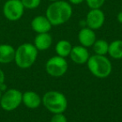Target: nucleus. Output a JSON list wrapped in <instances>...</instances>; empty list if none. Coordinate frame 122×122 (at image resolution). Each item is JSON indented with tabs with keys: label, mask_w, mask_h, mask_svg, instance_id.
<instances>
[{
	"label": "nucleus",
	"mask_w": 122,
	"mask_h": 122,
	"mask_svg": "<svg viewBox=\"0 0 122 122\" xmlns=\"http://www.w3.org/2000/svg\"><path fill=\"white\" fill-rule=\"evenodd\" d=\"M73 15V8L68 1L59 0L51 4L46 9L45 16L53 26H59L67 23Z\"/></svg>",
	"instance_id": "nucleus-1"
},
{
	"label": "nucleus",
	"mask_w": 122,
	"mask_h": 122,
	"mask_svg": "<svg viewBox=\"0 0 122 122\" xmlns=\"http://www.w3.org/2000/svg\"><path fill=\"white\" fill-rule=\"evenodd\" d=\"M39 50L34 44L24 43L15 49L14 62L19 68L25 70L30 68L36 62Z\"/></svg>",
	"instance_id": "nucleus-2"
},
{
	"label": "nucleus",
	"mask_w": 122,
	"mask_h": 122,
	"mask_svg": "<svg viewBox=\"0 0 122 122\" xmlns=\"http://www.w3.org/2000/svg\"><path fill=\"white\" fill-rule=\"evenodd\" d=\"M42 104L53 115L60 114L67 110L68 100L63 93L56 90H49L43 95Z\"/></svg>",
	"instance_id": "nucleus-3"
},
{
	"label": "nucleus",
	"mask_w": 122,
	"mask_h": 122,
	"mask_svg": "<svg viewBox=\"0 0 122 122\" xmlns=\"http://www.w3.org/2000/svg\"><path fill=\"white\" fill-rule=\"evenodd\" d=\"M86 65L90 73L98 79L107 78L112 72V64L105 55L90 56Z\"/></svg>",
	"instance_id": "nucleus-4"
},
{
	"label": "nucleus",
	"mask_w": 122,
	"mask_h": 122,
	"mask_svg": "<svg viewBox=\"0 0 122 122\" xmlns=\"http://www.w3.org/2000/svg\"><path fill=\"white\" fill-rule=\"evenodd\" d=\"M23 93L17 89H7L3 92L0 100V106L8 112L14 111L22 104Z\"/></svg>",
	"instance_id": "nucleus-5"
},
{
	"label": "nucleus",
	"mask_w": 122,
	"mask_h": 122,
	"mask_svg": "<svg viewBox=\"0 0 122 122\" xmlns=\"http://www.w3.org/2000/svg\"><path fill=\"white\" fill-rule=\"evenodd\" d=\"M69 68L66 59L60 56H53L49 58L45 64V70L49 75L54 78H59L66 74Z\"/></svg>",
	"instance_id": "nucleus-6"
},
{
	"label": "nucleus",
	"mask_w": 122,
	"mask_h": 122,
	"mask_svg": "<svg viewBox=\"0 0 122 122\" xmlns=\"http://www.w3.org/2000/svg\"><path fill=\"white\" fill-rule=\"evenodd\" d=\"M24 9L21 0H7L3 6L4 16L9 21H18L23 17Z\"/></svg>",
	"instance_id": "nucleus-7"
},
{
	"label": "nucleus",
	"mask_w": 122,
	"mask_h": 122,
	"mask_svg": "<svg viewBox=\"0 0 122 122\" xmlns=\"http://www.w3.org/2000/svg\"><path fill=\"white\" fill-rule=\"evenodd\" d=\"M85 21L86 27L93 30H97L103 27L105 21V15L101 9H90L87 13Z\"/></svg>",
	"instance_id": "nucleus-8"
},
{
	"label": "nucleus",
	"mask_w": 122,
	"mask_h": 122,
	"mask_svg": "<svg viewBox=\"0 0 122 122\" xmlns=\"http://www.w3.org/2000/svg\"><path fill=\"white\" fill-rule=\"evenodd\" d=\"M90 56L88 48H85L82 45L73 46L70 54V59L74 63L80 65L86 64Z\"/></svg>",
	"instance_id": "nucleus-9"
},
{
	"label": "nucleus",
	"mask_w": 122,
	"mask_h": 122,
	"mask_svg": "<svg viewBox=\"0 0 122 122\" xmlns=\"http://www.w3.org/2000/svg\"><path fill=\"white\" fill-rule=\"evenodd\" d=\"M53 25L49 21L46 16L38 15L34 17L31 21V28L33 31L37 34L49 33L51 30Z\"/></svg>",
	"instance_id": "nucleus-10"
},
{
	"label": "nucleus",
	"mask_w": 122,
	"mask_h": 122,
	"mask_svg": "<svg viewBox=\"0 0 122 122\" xmlns=\"http://www.w3.org/2000/svg\"><path fill=\"white\" fill-rule=\"evenodd\" d=\"M78 40L80 45L84 47H92L96 41V34L95 30L88 27H83L78 34Z\"/></svg>",
	"instance_id": "nucleus-11"
},
{
	"label": "nucleus",
	"mask_w": 122,
	"mask_h": 122,
	"mask_svg": "<svg viewBox=\"0 0 122 122\" xmlns=\"http://www.w3.org/2000/svg\"><path fill=\"white\" fill-rule=\"evenodd\" d=\"M22 104L29 109H37L42 104V97L34 91H25L23 93Z\"/></svg>",
	"instance_id": "nucleus-12"
},
{
	"label": "nucleus",
	"mask_w": 122,
	"mask_h": 122,
	"mask_svg": "<svg viewBox=\"0 0 122 122\" xmlns=\"http://www.w3.org/2000/svg\"><path fill=\"white\" fill-rule=\"evenodd\" d=\"M53 38L49 33L37 34L34 39V45L39 51H45L51 47Z\"/></svg>",
	"instance_id": "nucleus-13"
},
{
	"label": "nucleus",
	"mask_w": 122,
	"mask_h": 122,
	"mask_svg": "<svg viewBox=\"0 0 122 122\" xmlns=\"http://www.w3.org/2000/svg\"><path fill=\"white\" fill-rule=\"evenodd\" d=\"M15 49L10 44H0V64L8 65L14 61Z\"/></svg>",
	"instance_id": "nucleus-14"
},
{
	"label": "nucleus",
	"mask_w": 122,
	"mask_h": 122,
	"mask_svg": "<svg viewBox=\"0 0 122 122\" xmlns=\"http://www.w3.org/2000/svg\"><path fill=\"white\" fill-rule=\"evenodd\" d=\"M72 48H73V46L70 41L66 40V39H61V40L58 41L55 45L56 54L58 56L66 59L67 57L70 56Z\"/></svg>",
	"instance_id": "nucleus-15"
},
{
	"label": "nucleus",
	"mask_w": 122,
	"mask_h": 122,
	"mask_svg": "<svg viewBox=\"0 0 122 122\" xmlns=\"http://www.w3.org/2000/svg\"><path fill=\"white\" fill-rule=\"evenodd\" d=\"M108 54L114 59H122V40L115 39L109 44Z\"/></svg>",
	"instance_id": "nucleus-16"
},
{
	"label": "nucleus",
	"mask_w": 122,
	"mask_h": 122,
	"mask_svg": "<svg viewBox=\"0 0 122 122\" xmlns=\"http://www.w3.org/2000/svg\"><path fill=\"white\" fill-rule=\"evenodd\" d=\"M92 47H93L95 54L105 55V54H108L109 43L105 39H96V41L95 42Z\"/></svg>",
	"instance_id": "nucleus-17"
},
{
	"label": "nucleus",
	"mask_w": 122,
	"mask_h": 122,
	"mask_svg": "<svg viewBox=\"0 0 122 122\" xmlns=\"http://www.w3.org/2000/svg\"><path fill=\"white\" fill-rule=\"evenodd\" d=\"M25 9H35L39 7L41 0H21Z\"/></svg>",
	"instance_id": "nucleus-18"
},
{
	"label": "nucleus",
	"mask_w": 122,
	"mask_h": 122,
	"mask_svg": "<svg viewBox=\"0 0 122 122\" xmlns=\"http://www.w3.org/2000/svg\"><path fill=\"white\" fill-rule=\"evenodd\" d=\"M85 2L90 9H101L103 7L105 0H85Z\"/></svg>",
	"instance_id": "nucleus-19"
},
{
	"label": "nucleus",
	"mask_w": 122,
	"mask_h": 122,
	"mask_svg": "<svg viewBox=\"0 0 122 122\" xmlns=\"http://www.w3.org/2000/svg\"><path fill=\"white\" fill-rule=\"evenodd\" d=\"M50 122H68L67 118L64 113L60 114H54L50 120Z\"/></svg>",
	"instance_id": "nucleus-20"
},
{
	"label": "nucleus",
	"mask_w": 122,
	"mask_h": 122,
	"mask_svg": "<svg viewBox=\"0 0 122 122\" xmlns=\"http://www.w3.org/2000/svg\"><path fill=\"white\" fill-rule=\"evenodd\" d=\"M5 83V74L0 69V86Z\"/></svg>",
	"instance_id": "nucleus-21"
},
{
	"label": "nucleus",
	"mask_w": 122,
	"mask_h": 122,
	"mask_svg": "<svg viewBox=\"0 0 122 122\" xmlns=\"http://www.w3.org/2000/svg\"><path fill=\"white\" fill-rule=\"evenodd\" d=\"M85 1V0H68V2L70 4H74V5H79V4H82Z\"/></svg>",
	"instance_id": "nucleus-22"
},
{
	"label": "nucleus",
	"mask_w": 122,
	"mask_h": 122,
	"mask_svg": "<svg viewBox=\"0 0 122 122\" xmlns=\"http://www.w3.org/2000/svg\"><path fill=\"white\" fill-rule=\"evenodd\" d=\"M117 21H118L120 24H122V11H120L118 14H117Z\"/></svg>",
	"instance_id": "nucleus-23"
},
{
	"label": "nucleus",
	"mask_w": 122,
	"mask_h": 122,
	"mask_svg": "<svg viewBox=\"0 0 122 122\" xmlns=\"http://www.w3.org/2000/svg\"><path fill=\"white\" fill-rule=\"evenodd\" d=\"M2 95H3V92L1 91V90H0V100H1V97H2Z\"/></svg>",
	"instance_id": "nucleus-24"
},
{
	"label": "nucleus",
	"mask_w": 122,
	"mask_h": 122,
	"mask_svg": "<svg viewBox=\"0 0 122 122\" xmlns=\"http://www.w3.org/2000/svg\"><path fill=\"white\" fill-rule=\"evenodd\" d=\"M50 2H55V1H59V0H49Z\"/></svg>",
	"instance_id": "nucleus-25"
},
{
	"label": "nucleus",
	"mask_w": 122,
	"mask_h": 122,
	"mask_svg": "<svg viewBox=\"0 0 122 122\" xmlns=\"http://www.w3.org/2000/svg\"><path fill=\"white\" fill-rule=\"evenodd\" d=\"M121 11H122V3H121Z\"/></svg>",
	"instance_id": "nucleus-26"
}]
</instances>
